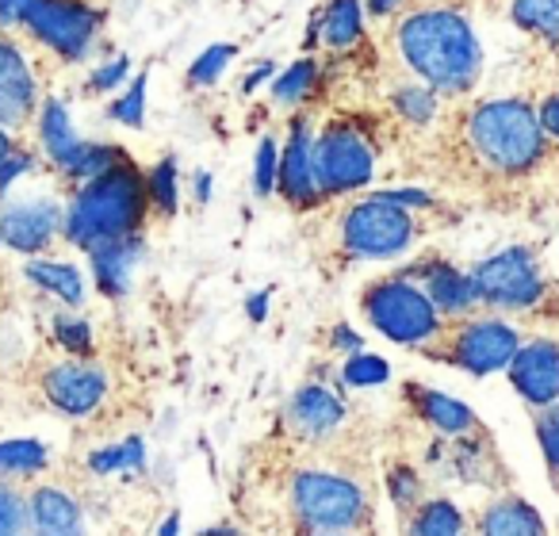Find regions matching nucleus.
<instances>
[{
	"instance_id": "nucleus-1",
	"label": "nucleus",
	"mask_w": 559,
	"mask_h": 536,
	"mask_svg": "<svg viewBox=\"0 0 559 536\" xmlns=\"http://www.w3.org/2000/svg\"><path fill=\"white\" fill-rule=\"evenodd\" d=\"M399 55L437 93H467L483 73V50L467 16L421 9L399 24Z\"/></svg>"
},
{
	"instance_id": "nucleus-2",
	"label": "nucleus",
	"mask_w": 559,
	"mask_h": 536,
	"mask_svg": "<svg viewBox=\"0 0 559 536\" xmlns=\"http://www.w3.org/2000/svg\"><path fill=\"white\" fill-rule=\"evenodd\" d=\"M150 207V192L142 172L127 162H119L116 169L100 172V177L85 180L81 192L73 195L70 211H66V241H73L78 249H96L100 241L123 238L134 234L146 218Z\"/></svg>"
},
{
	"instance_id": "nucleus-3",
	"label": "nucleus",
	"mask_w": 559,
	"mask_h": 536,
	"mask_svg": "<svg viewBox=\"0 0 559 536\" xmlns=\"http://www.w3.org/2000/svg\"><path fill=\"white\" fill-rule=\"evenodd\" d=\"M475 150L483 162L495 165L498 172H528L544 157V127L540 116L528 108L525 100H487L475 108L472 123H467Z\"/></svg>"
},
{
	"instance_id": "nucleus-4",
	"label": "nucleus",
	"mask_w": 559,
	"mask_h": 536,
	"mask_svg": "<svg viewBox=\"0 0 559 536\" xmlns=\"http://www.w3.org/2000/svg\"><path fill=\"white\" fill-rule=\"evenodd\" d=\"M365 319L395 345H426L441 334V311L411 276H391L365 291Z\"/></svg>"
},
{
	"instance_id": "nucleus-5",
	"label": "nucleus",
	"mask_w": 559,
	"mask_h": 536,
	"mask_svg": "<svg viewBox=\"0 0 559 536\" xmlns=\"http://www.w3.org/2000/svg\"><path fill=\"white\" fill-rule=\"evenodd\" d=\"M292 510L307 533H353L368 521V495L334 472H299L292 483Z\"/></svg>"
},
{
	"instance_id": "nucleus-6",
	"label": "nucleus",
	"mask_w": 559,
	"mask_h": 536,
	"mask_svg": "<svg viewBox=\"0 0 559 536\" xmlns=\"http://www.w3.org/2000/svg\"><path fill=\"white\" fill-rule=\"evenodd\" d=\"M475 299L495 311H528L544 299V276L528 246L498 249L472 273Z\"/></svg>"
},
{
	"instance_id": "nucleus-7",
	"label": "nucleus",
	"mask_w": 559,
	"mask_h": 536,
	"mask_svg": "<svg viewBox=\"0 0 559 536\" xmlns=\"http://www.w3.org/2000/svg\"><path fill=\"white\" fill-rule=\"evenodd\" d=\"M414 241V218L406 207L380 195H368V200L353 203L342 218V246L349 257L360 261H388L399 257Z\"/></svg>"
},
{
	"instance_id": "nucleus-8",
	"label": "nucleus",
	"mask_w": 559,
	"mask_h": 536,
	"mask_svg": "<svg viewBox=\"0 0 559 536\" xmlns=\"http://www.w3.org/2000/svg\"><path fill=\"white\" fill-rule=\"evenodd\" d=\"M100 12L85 0H32L20 24L27 27L35 43L55 50L66 62H81L93 55L96 35H100Z\"/></svg>"
},
{
	"instance_id": "nucleus-9",
	"label": "nucleus",
	"mask_w": 559,
	"mask_h": 536,
	"mask_svg": "<svg viewBox=\"0 0 559 536\" xmlns=\"http://www.w3.org/2000/svg\"><path fill=\"white\" fill-rule=\"evenodd\" d=\"M314 165H319V184L326 195L357 192L372 180L376 150L357 127L334 123L314 139Z\"/></svg>"
},
{
	"instance_id": "nucleus-10",
	"label": "nucleus",
	"mask_w": 559,
	"mask_h": 536,
	"mask_svg": "<svg viewBox=\"0 0 559 536\" xmlns=\"http://www.w3.org/2000/svg\"><path fill=\"white\" fill-rule=\"evenodd\" d=\"M521 345V334L502 319H475L452 337V357L464 372L472 376H490L506 372Z\"/></svg>"
},
{
	"instance_id": "nucleus-11",
	"label": "nucleus",
	"mask_w": 559,
	"mask_h": 536,
	"mask_svg": "<svg viewBox=\"0 0 559 536\" xmlns=\"http://www.w3.org/2000/svg\"><path fill=\"white\" fill-rule=\"evenodd\" d=\"M276 188L296 211H311L326 200V192H322V184H319V165H314V134L304 116L292 119L288 146L280 154Z\"/></svg>"
},
{
	"instance_id": "nucleus-12",
	"label": "nucleus",
	"mask_w": 559,
	"mask_h": 536,
	"mask_svg": "<svg viewBox=\"0 0 559 536\" xmlns=\"http://www.w3.org/2000/svg\"><path fill=\"white\" fill-rule=\"evenodd\" d=\"M43 395L66 418H88L93 410H100L108 395V376L88 360H62L43 376Z\"/></svg>"
},
{
	"instance_id": "nucleus-13",
	"label": "nucleus",
	"mask_w": 559,
	"mask_h": 536,
	"mask_svg": "<svg viewBox=\"0 0 559 536\" xmlns=\"http://www.w3.org/2000/svg\"><path fill=\"white\" fill-rule=\"evenodd\" d=\"M66 211L55 200H35V203H16V207L0 211V246L16 249V253H47L50 241L62 234Z\"/></svg>"
},
{
	"instance_id": "nucleus-14",
	"label": "nucleus",
	"mask_w": 559,
	"mask_h": 536,
	"mask_svg": "<svg viewBox=\"0 0 559 536\" xmlns=\"http://www.w3.org/2000/svg\"><path fill=\"white\" fill-rule=\"evenodd\" d=\"M510 383L525 403L548 406L559 398V345L548 337H536V342L518 345L510 360Z\"/></svg>"
},
{
	"instance_id": "nucleus-15",
	"label": "nucleus",
	"mask_w": 559,
	"mask_h": 536,
	"mask_svg": "<svg viewBox=\"0 0 559 536\" xmlns=\"http://www.w3.org/2000/svg\"><path fill=\"white\" fill-rule=\"evenodd\" d=\"M142 253H146V241H142L139 230L123 234V238L100 241L96 249H88L96 288H100L108 299L127 296V288H131V276H134V269H139Z\"/></svg>"
},
{
	"instance_id": "nucleus-16",
	"label": "nucleus",
	"mask_w": 559,
	"mask_h": 536,
	"mask_svg": "<svg viewBox=\"0 0 559 536\" xmlns=\"http://www.w3.org/2000/svg\"><path fill=\"white\" fill-rule=\"evenodd\" d=\"M399 276L421 281L426 296L433 299V307L441 314H467L475 303H479V299H475V288H472V273L464 276L456 264H449V261H421Z\"/></svg>"
},
{
	"instance_id": "nucleus-17",
	"label": "nucleus",
	"mask_w": 559,
	"mask_h": 536,
	"mask_svg": "<svg viewBox=\"0 0 559 536\" xmlns=\"http://www.w3.org/2000/svg\"><path fill=\"white\" fill-rule=\"evenodd\" d=\"M288 421L296 426V433H304V437H326L345 421V403L334 391L322 388V383H307V388H299L296 395H292Z\"/></svg>"
},
{
	"instance_id": "nucleus-18",
	"label": "nucleus",
	"mask_w": 559,
	"mask_h": 536,
	"mask_svg": "<svg viewBox=\"0 0 559 536\" xmlns=\"http://www.w3.org/2000/svg\"><path fill=\"white\" fill-rule=\"evenodd\" d=\"M27 505H32V528H39V533L66 536V533H81V528H85L78 498L58 487H39L27 498Z\"/></svg>"
},
{
	"instance_id": "nucleus-19",
	"label": "nucleus",
	"mask_w": 559,
	"mask_h": 536,
	"mask_svg": "<svg viewBox=\"0 0 559 536\" xmlns=\"http://www.w3.org/2000/svg\"><path fill=\"white\" fill-rule=\"evenodd\" d=\"M483 536H544L548 525L536 513V505H528L525 498H498L483 510L479 517Z\"/></svg>"
},
{
	"instance_id": "nucleus-20",
	"label": "nucleus",
	"mask_w": 559,
	"mask_h": 536,
	"mask_svg": "<svg viewBox=\"0 0 559 536\" xmlns=\"http://www.w3.org/2000/svg\"><path fill=\"white\" fill-rule=\"evenodd\" d=\"M411 403L418 410V418H426L429 426H437L441 433L449 437H460V433H472L479 421H475V410L456 398L441 395V391H429L421 383H411Z\"/></svg>"
},
{
	"instance_id": "nucleus-21",
	"label": "nucleus",
	"mask_w": 559,
	"mask_h": 536,
	"mask_svg": "<svg viewBox=\"0 0 559 536\" xmlns=\"http://www.w3.org/2000/svg\"><path fill=\"white\" fill-rule=\"evenodd\" d=\"M39 142L47 150L50 165L55 169H66L73 162V154L81 150V139L73 131V119H70V108H66L58 96L43 100V111H39Z\"/></svg>"
},
{
	"instance_id": "nucleus-22",
	"label": "nucleus",
	"mask_w": 559,
	"mask_h": 536,
	"mask_svg": "<svg viewBox=\"0 0 559 536\" xmlns=\"http://www.w3.org/2000/svg\"><path fill=\"white\" fill-rule=\"evenodd\" d=\"M24 276L47 296L62 299L66 307H81L85 303V284H81V273L70 261H50V257L35 253L32 261L24 264Z\"/></svg>"
},
{
	"instance_id": "nucleus-23",
	"label": "nucleus",
	"mask_w": 559,
	"mask_h": 536,
	"mask_svg": "<svg viewBox=\"0 0 559 536\" xmlns=\"http://www.w3.org/2000/svg\"><path fill=\"white\" fill-rule=\"evenodd\" d=\"M322 39L330 50H349L365 39V12L360 0H330L322 9Z\"/></svg>"
},
{
	"instance_id": "nucleus-24",
	"label": "nucleus",
	"mask_w": 559,
	"mask_h": 536,
	"mask_svg": "<svg viewBox=\"0 0 559 536\" xmlns=\"http://www.w3.org/2000/svg\"><path fill=\"white\" fill-rule=\"evenodd\" d=\"M510 20L528 35H540L548 47H559V0H513Z\"/></svg>"
},
{
	"instance_id": "nucleus-25",
	"label": "nucleus",
	"mask_w": 559,
	"mask_h": 536,
	"mask_svg": "<svg viewBox=\"0 0 559 536\" xmlns=\"http://www.w3.org/2000/svg\"><path fill=\"white\" fill-rule=\"evenodd\" d=\"M0 88L24 96V100H32V104L39 100V81H35L24 50L12 39H4V35H0Z\"/></svg>"
},
{
	"instance_id": "nucleus-26",
	"label": "nucleus",
	"mask_w": 559,
	"mask_h": 536,
	"mask_svg": "<svg viewBox=\"0 0 559 536\" xmlns=\"http://www.w3.org/2000/svg\"><path fill=\"white\" fill-rule=\"evenodd\" d=\"M467 528L464 513L449 502V498H433V502H421L411 517L414 536H460Z\"/></svg>"
},
{
	"instance_id": "nucleus-27",
	"label": "nucleus",
	"mask_w": 559,
	"mask_h": 536,
	"mask_svg": "<svg viewBox=\"0 0 559 536\" xmlns=\"http://www.w3.org/2000/svg\"><path fill=\"white\" fill-rule=\"evenodd\" d=\"M142 467H146V444H142V437H127V441H119V444L88 452V472H96V475L142 472Z\"/></svg>"
},
{
	"instance_id": "nucleus-28",
	"label": "nucleus",
	"mask_w": 559,
	"mask_h": 536,
	"mask_svg": "<svg viewBox=\"0 0 559 536\" xmlns=\"http://www.w3.org/2000/svg\"><path fill=\"white\" fill-rule=\"evenodd\" d=\"M119 162H127V154L119 146H108V142H81V150L73 154V162L66 165L62 172L70 180H81V184H85V180L116 169Z\"/></svg>"
},
{
	"instance_id": "nucleus-29",
	"label": "nucleus",
	"mask_w": 559,
	"mask_h": 536,
	"mask_svg": "<svg viewBox=\"0 0 559 536\" xmlns=\"http://www.w3.org/2000/svg\"><path fill=\"white\" fill-rule=\"evenodd\" d=\"M314 85H319V62L314 58H299L296 65H288V70L272 81V100L292 108V104H304Z\"/></svg>"
},
{
	"instance_id": "nucleus-30",
	"label": "nucleus",
	"mask_w": 559,
	"mask_h": 536,
	"mask_svg": "<svg viewBox=\"0 0 559 536\" xmlns=\"http://www.w3.org/2000/svg\"><path fill=\"white\" fill-rule=\"evenodd\" d=\"M146 192L162 215H177L180 207V172H177V157H162V162L150 169L146 177Z\"/></svg>"
},
{
	"instance_id": "nucleus-31",
	"label": "nucleus",
	"mask_w": 559,
	"mask_h": 536,
	"mask_svg": "<svg viewBox=\"0 0 559 536\" xmlns=\"http://www.w3.org/2000/svg\"><path fill=\"white\" fill-rule=\"evenodd\" d=\"M47 460L43 441H0V475H35L47 467Z\"/></svg>"
},
{
	"instance_id": "nucleus-32",
	"label": "nucleus",
	"mask_w": 559,
	"mask_h": 536,
	"mask_svg": "<svg viewBox=\"0 0 559 536\" xmlns=\"http://www.w3.org/2000/svg\"><path fill=\"white\" fill-rule=\"evenodd\" d=\"M234 58H238V47H234V43H211V47L203 50V55L195 58L192 65H188V85H192V88L215 85Z\"/></svg>"
},
{
	"instance_id": "nucleus-33",
	"label": "nucleus",
	"mask_w": 559,
	"mask_h": 536,
	"mask_svg": "<svg viewBox=\"0 0 559 536\" xmlns=\"http://www.w3.org/2000/svg\"><path fill=\"white\" fill-rule=\"evenodd\" d=\"M391 380V368L383 357L376 353H349V360L342 365V383L345 388H380V383Z\"/></svg>"
},
{
	"instance_id": "nucleus-34",
	"label": "nucleus",
	"mask_w": 559,
	"mask_h": 536,
	"mask_svg": "<svg viewBox=\"0 0 559 536\" xmlns=\"http://www.w3.org/2000/svg\"><path fill=\"white\" fill-rule=\"evenodd\" d=\"M395 111L411 123H429L437 116V88H429L426 81L421 85H403L395 93Z\"/></svg>"
},
{
	"instance_id": "nucleus-35",
	"label": "nucleus",
	"mask_w": 559,
	"mask_h": 536,
	"mask_svg": "<svg viewBox=\"0 0 559 536\" xmlns=\"http://www.w3.org/2000/svg\"><path fill=\"white\" fill-rule=\"evenodd\" d=\"M146 81H150L146 73L131 78V88L111 104V119L123 123V127H131V131H139V127L146 123Z\"/></svg>"
},
{
	"instance_id": "nucleus-36",
	"label": "nucleus",
	"mask_w": 559,
	"mask_h": 536,
	"mask_svg": "<svg viewBox=\"0 0 559 536\" xmlns=\"http://www.w3.org/2000/svg\"><path fill=\"white\" fill-rule=\"evenodd\" d=\"M24 528H32V505L16 487L0 479V536L24 533Z\"/></svg>"
},
{
	"instance_id": "nucleus-37",
	"label": "nucleus",
	"mask_w": 559,
	"mask_h": 536,
	"mask_svg": "<svg viewBox=\"0 0 559 536\" xmlns=\"http://www.w3.org/2000/svg\"><path fill=\"white\" fill-rule=\"evenodd\" d=\"M55 337L66 353L73 357H93V326L85 319H73V314H55Z\"/></svg>"
},
{
	"instance_id": "nucleus-38",
	"label": "nucleus",
	"mask_w": 559,
	"mask_h": 536,
	"mask_svg": "<svg viewBox=\"0 0 559 536\" xmlns=\"http://www.w3.org/2000/svg\"><path fill=\"white\" fill-rule=\"evenodd\" d=\"M276 172H280V150H276V139L264 134L257 142V162H253V188L261 200H269L276 192Z\"/></svg>"
},
{
	"instance_id": "nucleus-39",
	"label": "nucleus",
	"mask_w": 559,
	"mask_h": 536,
	"mask_svg": "<svg viewBox=\"0 0 559 536\" xmlns=\"http://www.w3.org/2000/svg\"><path fill=\"white\" fill-rule=\"evenodd\" d=\"M388 490H391V502H395L399 510H414V505L421 502V479H418V472L406 464H395L388 472Z\"/></svg>"
},
{
	"instance_id": "nucleus-40",
	"label": "nucleus",
	"mask_w": 559,
	"mask_h": 536,
	"mask_svg": "<svg viewBox=\"0 0 559 536\" xmlns=\"http://www.w3.org/2000/svg\"><path fill=\"white\" fill-rule=\"evenodd\" d=\"M536 441H540L548 467L559 472V398L548 406H540V414H536Z\"/></svg>"
},
{
	"instance_id": "nucleus-41",
	"label": "nucleus",
	"mask_w": 559,
	"mask_h": 536,
	"mask_svg": "<svg viewBox=\"0 0 559 536\" xmlns=\"http://www.w3.org/2000/svg\"><path fill=\"white\" fill-rule=\"evenodd\" d=\"M127 78H131V58L119 55V58H111V62H104L100 70H93L88 93H111V88H119Z\"/></svg>"
},
{
	"instance_id": "nucleus-42",
	"label": "nucleus",
	"mask_w": 559,
	"mask_h": 536,
	"mask_svg": "<svg viewBox=\"0 0 559 536\" xmlns=\"http://www.w3.org/2000/svg\"><path fill=\"white\" fill-rule=\"evenodd\" d=\"M32 111H35L32 100H24V96L4 93V88H0V127H4V131H16V127H24L27 119H32Z\"/></svg>"
},
{
	"instance_id": "nucleus-43",
	"label": "nucleus",
	"mask_w": 559,
	"mask_h": 536,
	"mask_svg": "<svg viewBox=\"0 0 559 536\" xmlns=\"http://www.w3.org/2000/svg\"><path fill=\"white\" fill-rule=\"evenodd\" d=\"M32 169H35V154H27V150H12V154L0 162V200H4V192H9V188Z\"/></svg>"
},
{
	"instance_id": "nucleus-44",
	"label": "nucleus",
	"mask_w": 559,
	"mask_h": 536,
	"mask_svg": "<svg viewBox=\"0 0 559 536\" xmlns=\"http://www.w3.org/2000/svg\"><path fill=\"white\" fill-rule=\"evenodd\" d=\"M376 195L399 203V207H429V203H433L426 192H418V188H388V192H376Z\"/></svg>"
},
{
	"instance_id": "nucleus-45",
	"label": "nucleus",
	"mask_w": 559,
	"mask_h": 536,
	"mask_svg": "<svg viewBox=\"0 0 559 536\" xmlns=\"http://www.w3.org/2000/svg\"><path fill=\"white\" fill-rule=\"evenodd\" d=\"M330 345H334L337 353H342V357H349V353H360L365 349V337L357 334V330H349L342 322V326H334V334H330Z\"/></svg>"
},
{
	"instance_id": "nucleus-46",
	"label": "nucleus",
	"mask_w": 559,
	"mask_h": 536,
	"mask_svg": "<svg viewBox=\"0 0 559 536\" xmlns=\"http://www.w3.org/2000/svg\"><path fill=\"white\" fill-rule=\"evenodd\" d=\"M32 0H0V32H9L24 20V9Z\"/></svg>"
},
{
	"instance_id": "nucleus-47",
	"label": "nucleus",
	"mask_w": 559,
	"mask_h": 536,
	"mask_svg": "<svg viewBox=\"0 0 559 536\" xmlns=\"http://www.w3.org/2000/svg\"><path fill=\"white\" fill-rule=\"evenodd\" d=\"M540 127H544V134H551V139H559V96H548V100L540 104Z\"/></svg>"
},
{
	"instance_id": "nucleus-48",
	"label": "nucleus",
	"mask_w": 559,
	"mask_h": 536,
	"mask_svg": "<svg viewBox=\"0 0 559 536\" xmlns=\"http://www.w3.org/2000/svg\"><path fill=\"white\" fill-rule=\"evenodd\" d=\"M272 73H276V65H272V62H261L253 73H246V78H241V96H253L257 88H261L264 81L272 78Z\"/></svg>"
},
{
	"instance_id": "nucleus-49",
	"label": "nucleus",
	"mask_w": 559,
	"mask_h": 536,
	"mask_svg": "<svg viewBox=\"0 0 559 536\" xmlns=\"http://www.w3.org/2000/svg\"><path fill=\"white\" fill-rule=\"evenodd\" d=\"M269 296H272V291H253V296L246 299V314H249L253 322H264V319H269Z\"/></svg>"
},
{
	"instance_id": "nucleus-50",
	"label": "nucleus",
	"mask_w": 559,
	"mask_h": 536,
	"mask_svg": "<svg viewBox=\"0 0 559 536\" xmlns=\"http://www.w3.org/2000/svg\"><path fill=\"white\" fill-rule=\"evenodd\" d=\"M192 192H195V203H211V172H195Z\"/></svg>"
},
{
	"instance_id": "nucleus-51",
	"label": "nucleus",
	"mask_w": 559,
	"mask_h": 536,
	"mask_svg": "<svg viewBox=\"0 0 559 536\" xmlns=\"http://www.w3.org/2000/svg\"><path fill=\"white\" fill-rule=\"evenodd\" d=\"M403 0H368V16H391Z\"/></svg>"
},
{
	"instance_id": "nucleus-52",
	"label": "nucleus",
	"mask_w": 559,
	"mask_h": 536,
	"mask_svg": "<svg viewBox=\"0 0 559 536\" xmlns=\"http://www.w3.org/2000/svg\"><path fill=\"white\" fill-rule=\"evenodd\" d=\"M12 150H16V142H12V134L4 131V127H0V162H4V157H9Z\"/></svg>"
},
{
	"instance_id": "nucleus-53",
	"label": "nucleus",
	"mask_w": 559,
	"mask_h": 536,
	"mask_svg": "<svg viewBox=\"0 0 559 536\" xmlns=\"http://www.w3.org/2000/svg\"><path fill=\"white\" fill-rule=\"evenodd\" d=\"M180 528V521H177V513H169V517L162 521V525H157V533H165V536H173Z\"/></svg>"
}]
</instances>
